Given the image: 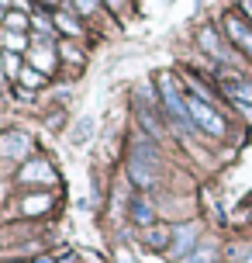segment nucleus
Wrapping results in <instances>:
<instances>
[{
  "label": "nucleus",
  "instance_id": "f257e3e1",
  "mask_svg": "<svg viewBox=\"0 0 252 263\" xmlns=\"http://www.w3.org/2000/svg\"><path fill=\"white\" fill-rule=\"evenodd\" d=\"M159 93H162V107H166V115H170L173 128L180 132V135H190L194 118H190V107H186V101L180 97V90H176L173 77H162L159 80Z\"/></svg>",
  "mask_w": 252,
  "mask_h": 263
},
{
  "label": "nucleus",
  "instance_id": "f03ea898",
  "mask_svg": "<svg viewBox=\"0 0 252 263\" xmlns=\"http://www.w3.org/2000/svg\"><path fill=\"white\" fill-rule=\"evenodd\" d=\"M186 107H190V118H194V125L197 128H204L207 135H225V121L218 118V111H214L207 101H200V97H186Z\"/></svg>",
  "mask_w": 252,
  "mask_h": 263
},
{
  "label": "nucleus",
  "instance_id": "7ed1b4c3",
  "mask_svg": "<svg viewBox=\"0 0 252 263\" xmlns=\"http://www.w3.org/2000/svg\"><path fill=\"white\" fill-rule=\"evenodd\" d=\"M194 242H197V229H194V225H180V229H176V239H173V246H170V256L176 263H183L190 253L197 250Z\"/></svg>",
  "mask_w": 252,
  "mask_h": 263
},
{
  "label": "nucleus",
  "instance_id": "20e7f679",
  "mask_svg": "<svg viewBox=\"0 0 252 263\" xmlns=\"http://www.w3.org/2000/svg\"><path fill=\"white\" fill-rule=\"evenodd\" d=\"M128 177H132V184H138V187H156L159 184L156 166L145 163V159H135V156H132V163H128Z\"/></svg>",
  "mask_w": 252,
  "mask_h": 263
},
{
  "label": "nucleus",
  "instance_id": "39448f33",
  "mask_svg": "<svg viewBox=\"0 0 252 263\" xmlns=\"http://www.w3.org/2000/svg\"><path fill=\"white\" fill-rule=\"evenodd\" d=\"M200 45H204V49H207L211 55H218V59H225V63H239V55L232 52V49H228L225 42H221L218 35H214L211 28H204V31H200Z\"/></svg>",
  "mask_w": 252,
  "mask_h": 263
},
{
  "label": "nucleus",
  "instance_id": "423d86ee",
  "mask_svg": "<svg viewBox=\"0 0 252 263\" xmlns=\"http://www.w3.org/2000/svg\"><path fill=\"white\" fill-rule=\"evenodd\" d=\"M28 153V135H21V132H11V135H4L0 139V156H25Z\"/></svg>",
  "mask_w": 252,
  "mask_h": 263
},
{
  "label": "nucleus",
  "instance_id": "0eeeda50",
  "mask_svg": "<svg viewBox=\"0 0 252 263\" xmlns=\"http://www.w3.org/2000/svg\"><path fill=\"white\" fill-rule=\"evenodd\" d=\"M225 28H228V35H232V39H235V42L242 45V49H245V52L252 55V31H249V28L242 25L239 17H228V21H225Z\"/></svg>",
  "mask_w": 252,
  "mask_h": 263
},
{
  "label": "nucleus",
  "instance_id": "6e6552de",
  "mask_svg": "<svg viewBox=\"0 0 252 263\" xmlns=\"http://www.w3.org/2000/svg\"><path fill=\"white\" fill-rule=\"evenodd\" d=\"M21 180H41V184H55V170L49 163H31L21 170Z\"/></svg>",
  "mask_w": 252,
  "mask_h": 263
},
{
  "label": "nucleus",
  "instance_id": "1a4fd4ad",
  "mask_svg": "<svg viewBox=\"0 0 252 263\" xmlns=\"http://www.w3.org/2000/svg\"><path fill=\"white\" fill-rule=\"evenodd\" d=\"M132 218H135V225H152L156 222V208L145 197H132Z\"/></svg>",
  "mask_w": 252,
  "mask_h": 263
},
{
  "label": "nucleus",
  "instance_id": "9d476101",
  "mask_svg": "<svg viewBox=\"0 0 252 263\" xmlns=\"http://www.w3.org/2000/svg\"><path fill=\"white\" fill-rule=\"evenodd\" d=\"M135 159H145V163H152V166H159V153H156L152 139H145V135H135Z\"/></svg>",
  "mask_w": 252,
  "mask_h": 263
},
{
  "label": "nucleus",
  "instance_id": "9b49d317",
  "mask_svg": "<svg viewBox=\"0 0 252 263\" xmlns=\"http://www.w3.org/2000/svg\"><path fill=\"white\" fill-rule=\"evenodd\" d=\"M183 263H218V246L214 242H197V250L190 253Z\"/></svg>",
  "mask_w": 252,
  "mask_h": 263
},
{
  "label": "nucleus",
  "instance_id": "f8f14e48",
  "mask_svg": "<svg viewBox=\"0 0 252 263\" xmlns=\"http://www.w3.org/2000/svg\"><path fill=\"white\" fill-rule=\"evenodd\" d=\"M145 242L152 246V250H166V246H170V229H166V225H156V229H149Z\"/></svg>",
  "mask_w": 252,
  "mask_h": 263
},
{
  "label": "nucleus",
  "instance_id": "ddd939ff",
  "mask_svg": "<svg viewBox=\"0 0 252 263\" xmlns=\"http://www.w3.org/2000/svg\"><path fill=\"white\" fill-rule=\"evenodd\" d=\"M225 90L235 93V97H239V104H242V97H245V101H252V83H245V80H232V77H228L225 80Z\"/></svg>",
  "mask_w": 252,
  "mask_h": 263
},
{
  "label": "nucleus",
  "instance_id": "4468645a",
  "mask_svg": "<svg viewBox=\"0 0 252 263\" xmlns=\"http://www.w3.org/2000/svg\"><path fill=\"white\" fill-rule=\"evenodd\" d=\"M93 125H97L93 118H83L80 125L73 128V145H87V142H90V135H93Z\"/></svg>",
  "mask_w": 252,
  "mask_h": 263
},
{
  "label": "nucleus",
  "instance_id": "2eb2a0df",
  "mask_svg": "<svg viewBox=\"0 0 252 263\" xmlns=\"http://www.w3.org/2000/svg\"><path fill=\"white\" fill-rule=\"evenodd\" d=\"M31 63H35V69H52L55 52L52 49H35V52H31Z\"/></svg>",
  "mask_w": 252,
  "mask_h": 263
},
{
  "label": "nucleus",
  "instance_id": "dca6fc26",
  "mask_svg": "<svg viewBox=\"0 0 252 263\" xmlns=\"http://www.w3.org/2000/svg\"><path fill=\"white\" fill-rule=\"evenodd\" d=\"M55 21H59V28H62L66 35H80V28H76V21H73V17H66V14H55Z\"/></svg>",
  "mask_w": 252,
  "mask_h": 263
},
{
  "label": "nucleus",
  "instance_id": "f3484780",
  "mask_svg": "<svg viewBox=\"0 0 252 263\" xmlns=\"http://www.w3.org/2000/svg\"><path fill=\"white\" fill-rule=\"evenodd\" d=\"M45 204H49V197H45V194H35V201H25V211H41Z\"/></svg>",
  "mask_w": 252,
  "mask_h": 263
},
{
  "label": "nucleus",
  "instance_id": "a211bd4d",
  "mask_svg": "<svg viewBox=\"0 0 252 263\" xmlns=\"http://www.w3.org/2000/svg\"><path fill=\"white\" fill-rule=\"evenodd\" d=\"M93 7H97V0H76V11L80 14H90Z\"/></svg>",
  "mask_w": 252,
  "mask_h": 263
},
{
  "label": "nucleus",
  "instance_id": "6ab92c4d",
  "mask_svg": "<svg viewBox=\"0 0 252 263\" xmlns=\"http://www.w3.org/2000/svg\"><path fill=\"white\" fill-rule=\"evenodd\" d=\"M114 260H118V263H138L128 250H118V253H114Z\"/></svg>",
  "mask_w": 252,
  "mask_h": 263
},
{
  "label": "nucleus",
  "instance_id": "aec40b11",
  "mask_svg": "<svg viewBox=\"0 0 252 263\" xmlns=\"http://www.w3.org/2000/svg\"><path fill=\"white\" fill-rule=\"evenodd\" d=\"M21 83H38V73L35 69H21Z\"/></svg>",
  "mask_w": 252,
  "mask_h": 263
},
{
  "label": "nucleus",
  "instance_id": "412c9836",
  "mask_svg": "<svg viewBox=\"0 0 252 263\" xmlns=\"http://www.w3.org/2000/svg\"><path fill=\"white\" fill-rule=\"evenodd\" d=\"M7 45H11V49H21L25 39H21V35H7Z\"/></svg>",
  "mask_w": 252,
  "mask_h": 263
},
{
  "label": "nucleus",
  "instance_id": "4be33fe9",
  "mask_svg": "<svg viewBox=\"0 0 252 263\" xmlns=\"http://www.w3.org/2000/svg\"><path fill=\"white\" fill-rule=\"evenodd\" d=\"M35 263H55V260H52V256H38Z\"/></svg>",
  "mask_w": 252,
  "mask_h": 263
},
{
  "label": "nucleus",
  "instance_id": "5701e85b",
  "mask_svg": "<svg viewBox=\"0 0 252 263\" xmlns=\"http://www.w3.org/2000/svg\"><path fill=\"white\" fill-rule=\"evenodd\" d=\"M107 4H111V7H114V11H118L121 4H124V0H107Z\"/></svg>",
  "mask_w": 252,
  "mask_h": 263
},
{
  "label": "nucleus",
  "instance_id": "b1692460",
  "mask_svg": "<svg viewBox=\"0 0 252 263\" xmlns=\"http://www.w3.org/2000/svg\"><path fill=\"white\" fill-rule=\"evenodd\" d=\"M0 59H4V55H0ZM0 83H4V66H0Z\"/></svg>",
  "mask_w": 252,
  "mask_h": 263
},
{
  "label": "nucleus",
  "instance_id": "393cba45",
  "mask_svg": "<svg viewBox=\"0 0 252 263\" xmlns=\"http://www.w3.org/2000/svg\"><path fill=\"white\" fill-rule=\"evenodd\" d=\"M4 263H25V260H4Z\"/></svg>",
  "mask_w": 252,
  "mask_h": 263
},
{
  "label": "nucleus",
  "instance_id": "a878e982",
  "mask_svg": "<svg viewBox=\"0 0 252 263\" xmlns=\"http://www.w3.org/2000/svg\"><path fill=\"white\" fill-rule=\"evenodd\" d=\"M245 263H252V253H249V256H245Z\"/></svg>",
  "mask_w": 252,
  "mask_h": 263
}]
</instances>
